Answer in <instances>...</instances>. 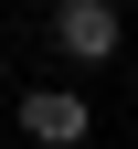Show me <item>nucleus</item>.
<instances>
[{"label":"nucleus","instance_id":"obj_1","mask_svg":"<svg viewBox=\"0 0 138 149\" xmlns=\"http://www.w3.org/2000/svg\"><path fill=\"white\" fill-rule=\"evenodd\" d=\"M53 53H64L74 74L117 64V53H128V11H117V0H53Z\"/></svg>","mask_w":138,"mask_h":149},{"label":"nucleus","instance_id":"obj_2","mask_svg":"<svg viewBox=\"0 0 138 149\" xmlns=\"http://www.w3.org/2000/svg\"><path fill=\"white\" fill-rule=\"evenodd\" d=\"M85 128H96V107L74 96V85H32L21 96V139L32 149H85Z\"/></svg>","mask_w":138,"mask_h":149}]
</instances>
